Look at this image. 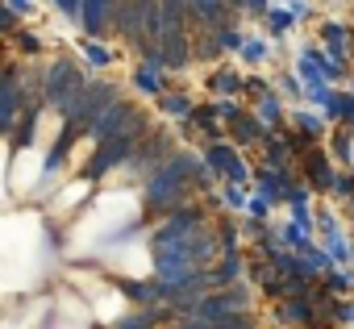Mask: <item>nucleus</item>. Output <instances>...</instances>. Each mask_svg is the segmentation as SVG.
<instances>
[{
	"label": "nucleus",
	"instance_id": "obj_3",
	"mask_svg": "<svg viewBox=\"0 0 354 329\" xmlns=\"http://www.w3.org/2000/svg\"><path fill=\"white\" fill-rule=\"evenodd\" d=\"M117 312H121V296H117V292H96V317L113 321Z\"/></svg>",
	"mask_w": 354,
	"mask_h": 329
},
{
	"label": "nucleus",
	"instance_id": "obj_4",
	"mask_svg": "<svg viewBox=\"0 0 354 329\" xmlns=\"http://www.w3.org/2000/svg\"><path fill=\"white\" fill-rule=\"evenodd\" d=\"M55 133H59V117H50V113H46V117L38 121V138H42V142H50Z\"/></svg>",
	"mask_w": 354,
	"mask_h": 329
},
{
	"label": "nucleus",
	"instance_id": "obj_6",
	"mask_svg": "<svg viewBox=\"0 0 354 329\" xmlns=\"http://www.w3.org/2000/svg\"><path fill=\"white\" fill-rule=\"evenodd\" d=\"M350 150H354V146H350Z\"/></svg>",
	"mask_w": 354,
	"mask_h": 329
},
{
	"label": "nucleus",
	"instance_id": "obj_2",
	"mask_svg": "<svg viewBox=\"0 0 354 329\" xmlns=\"http://www.w3.org/2000/svg\"><path fill=\"white\" fill-rule=\"evenodd\" d=\"M113 267H117V271H129V275H146V271H150L142 246H133V250H125V254L117 250V254H113Z\"/></svg>",
	"mask_w": 354,
	"mask_h": 329
},
{
	"label": "nucleus",
	"instance_id": "obj_1",
	"mask_svg": "<svg viewBox=\"0 0 354 329\" xmlns=\"http://www.w3.org/2000/svg\"><path fill=\"white\" fill-rule=\"evenodd\" d=\"M38 171H42V154L38 150H21L13 158V188H30L38 180Z\"/></svg>",
	"mask_w": 354,
	"mask_h": 329
},
{
	"label": "nucleus",
	"instance_id": "obj_5",
	"mask_svg": "<svg viewBox=\"0 0 354 329\" xmlns=\"http://www.w3.org/2000/svg\"><path fill=\"white\" fill-rule=\"evenodd\" d=\"M84 192H88V184H71V188H67V192H63V200H59V205H63V209H67V205H75V200H80V196H84Z\"/></svg>",
	"mask_w": 354,
	"mask_h": 329
}]
</instances>
